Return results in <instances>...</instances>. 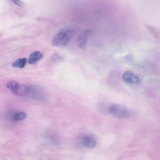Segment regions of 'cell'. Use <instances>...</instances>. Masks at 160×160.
Here are the masks:
<instances>
[{
	"label": "cell",
	"mask_w": 160,
	"mask_h": 160,
	"mask_svg": "<svg viewBox=\"0 0 160 160\" xmlns=\"http://www.w3.org/2000/svg\"><path fill=\"white\" fill-rule=\"evenodd\" d=\"M27 116V114L24 112H18L13 115L12 119L13 121H17L25 119Z\"/></svg>",
	"instance_id": "obj_9"
},
{
	"label": "cell",
	"mask_w": 160,
	"mask_h": 160,
	"mask_svg": "<svg viewBox=\"0 0 160 160\" xmlns=\"http://www.w3.org/2000/svg\"><path fill=\"white\" fill-rule=\"evenodd\" d=\"M43 57V54L39 51H35L32 53L30 56L28 60L29 64H35L41 60Z\"/></svg>",
	"instance_id": "obj_6"
},
{
	"label": "cell",
	"mask_w": 160,
	"mask_h": 160,
	"mask_svg": "<svg viewBox=\"0 0 160 160\" xmlns=\"http://www.w3.org/2000/svg\"><path fill=\"white\" fill-rule=\"evenodd\" d=\"M19 84H20L16 81H10L7 83V88L9 89L13 94Z\"/></svg>",
	"instance_id": "obj_10"
},
{
	"label": "cell",
	"mask_w": 160,
	"mask_h": 160,
	"mask_svg": "<svg viewBox=\"0 0 160 160\" xmlns=\"http://www.w3.org/2000/svg\"><path fill=\"white\" fill-rule=\"evenodd\" d=\"M123 81L130 84H137L140 82L138 77L130 71H127L123 74L122 76Z\"/></svg>",
	"instance_id": "obj_4"
},
{
	"label": "cell",
	"mask_w": 160,
	"mask_h": 160,
	"mask_svg": "<svg viewBox=\"0 0 160 160\" xmlns=\"http://www.w3.org/2000/svg\"><path fill=\"white\" fill-rule=\"evenodd\" d=\"M109 111L116 118L120 119L128 118L130 112L128 108L122 105L113 104L109 108Z\"/></svg>",
	"instance_id": "obj_2"
},
{
	"label": "cell",
	"mask_w": 160,
	"mask_h": 160,
	"mask_svg": "<svg viewBox=\"0 0 160 160\" xmlns=\"http://www.w3.org/2000/svg\"><path fill=\"white\" fill-rule=\"evenodd\" d=\"M26 61V58H19L12 64V66L15 68H23L25 66Z\"/></svg>",
	"instance_id": "obj_8"
},
{
	"label": "cell",
	"mask_w": 160,
	"mask_h": 160,
	"mask_svg": "<svg viewBox=\"0 0 160 160\" xmlns=\"http://www.w3.org/2000/svg\"><path fill=\"white\" fill-rule=\"evenodd\" d=\"M30 91V87L20 84L13 94L17 96H24L27 95Z\"/></svg>",
	"instance_id": "obj_7"
},
{
	"label": "cell",
	"mask_w": 160,
	"mask_h": 160,
	"mask_svg": "<svg viewBox=\"0 0 160 160\" xmlns=\"http://www.w3.org/2000/svg\"><path fill=\"white\" fill-rule=\"evenodd\" d=\"M11 1L14 4L20 7H23L25 5L20 0H11Z\"/></svg>",
	"instance_id": "obj_11"
},
{
	"label": "cell",
	"mask_w": 160,
	"mask_h": 160,
	"mask_svg": "<svg viewBox=\"0 0 160 160\" xmlns=\"http://www.w3.org/2000/svg\"><path fill=\"white\" fill-rule=\"evenodd\" d=\"M75 34L70 28H64L58 32L55 35L52 41L54 46L60 47L66 46Z\"/></svg>",
	"instance_id": "obj_1"
},
{
	"label": "cell",
	"mask_w": 160,
	"mask_h": 160,
	"mask_svg": "<svg viewBox=\"0 0 160 160\" xmlns=\"http://www.w3.org/2000/svg\"><path fill=\"white\" fill-rule=\"evenodd\" d=\"M82 142L83 146L88 149H92L95 147L97 144L96 140L93 138L89 136L83 137Z\"/></svg>",
	"instance_id": "obj_5"
},
{
	"label": "cell",
	"mask_w": 160,
	"mask_h": 160,
	"mask_svg": "<svg viewBox=\"0 0 160 160\" xmlns=\"http://www.w3.org/2000/svg\"><path fill=\"white\" fill-rule=\"evenodd\" d=\"M90 30L83 31L79 34L77 40L79 47L81 49L85 48L87 41L91 34Z\"/></svg>",
	"instance_id": "obj_3"
}]
</instances>
